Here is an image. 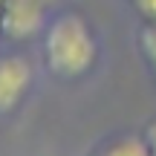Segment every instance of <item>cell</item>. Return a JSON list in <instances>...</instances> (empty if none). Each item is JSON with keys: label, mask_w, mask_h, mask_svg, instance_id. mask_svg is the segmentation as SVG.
<instances>
[{"label": "cell", "mask_w": 156, "mask_h": 156, "mask_svg": "<svg viewBox=\"0 0 156 156\" xmlns=\"http://www.w3.org/2000/svg\"><path fill=\"white\" fill-rule=\"evenodd\" d=\"M44 3H46V0H44Z\"/></svg>", "instance_id": "9c48e42d"}, {"label": "cell", "mask_w": 156, "mask_h": 156, "mask_svg": "<svg viewBox=\"0 0 156 156\" xmlns=\"http://www.w3.org/2000/svg\"><path fill=\"white\" fill-rule=\"evenodd\" d=\"M95 38L87 20L78 15H61L49 23L44 38L46 67L58 78H78L95 64Z\"/></svg>", "instance_id": "6da1fadb"}, {"label": "cell", "mask_w": 156, "mask_h": 156, "mask_svg": "<svg viewBox=\"0 0 156 156\" xmlns=\"http://www.w3.org/2000/svg\"><path fill=\"white\" fill-rule=\"evenodd\" d=\"M133 6L139 9V15L145 17V20L156 23V0H133Z\"/></svg>", "instance_id": "8992f818"}, {"label": "cell", "mask_w": 156, "mask_h": 156, "mask_svg": "<svg viewBox=\"0 0 156 156\" xmlns=\"http://www.w3.org/2000/svg\"><path fill=\"white\" fill-rule=\"evenodd\" d=\"M0 12H3V0H0Z\"/></svg>", "instance_id": "ba28073f"}, {"label": "cell", "mask_w": 156, "mask_h": 156, "mask_svg": "<svg viewBox=\"0 0 156 156\" xmlns=\"http://www.w3.org/2000/svg\"><path fill=\"white\" fill-rule=\"evenodd\" d=\"M139 49H142L145 61L151 64V69L156 75V23L153 20H147L145 26H142V32H139Z\"/></svg>", "instance_id": "5b68a950"}, {"label": "cell", "mask_w": 156, "mask_h": 156, "mask_svg": "<svg viewBox=\"0 0 156 156\" xmlns=\"http://www.w3.org/2000/svg\"><path fill=\"white\" fill-rule=\"evenodd\" d=\"M145 139H147V147H151V156H156V119H153L151 124H147Z\"/></svg>", "instance_id": "52a82bcc"}, {"label": "cell", "mask_w": 156, "mask_h": 156, "mask_svg": "<svg viewBox=\"0 0 156 156\" xmlns=\"http://www.w3.org/2000/svg\"><path fill=\"white\" fill-rule=\"evenodd\" d=\"M44 26V0H3L0 32L12 41H29Z\"/></svg>", "instance_id": "7a4b0ae2"}, {"label": "cell", "mask_w": 156, "mask_h": 156, "mask_svg": "<svg viewBox=\"0 0 156 156\" xmlns=\"http://www.w3.org/2000/svg\"><path fill=\"white\" fill-rule=\"evenodd\" d=\"M32 84V67L20 55L0 58V116L12 113L23 101Z\"/></svg>", "instance_id": "3957f363"}, {"label": "cell", "mask_w": 156, "mask_h": 156, "mask_svg": "<svg viewBox=\"0 0 156 156\" xmlns=\"http://www.w3.org/2000/svg\"><path fill=\"white\" fill-rule=\"evenodd\" d=\"M95 156H151V147H147V139L122 136V139L110 142L107 147H101Z\"/></svg>", "instance_id": "277c9868"}]
</instances>
